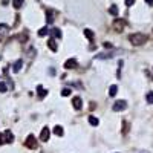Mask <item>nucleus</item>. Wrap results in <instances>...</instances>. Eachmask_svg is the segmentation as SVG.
I'll list each match as a JSON object with an SVG mask.
<instances>
[{
	"mask_svg": "<svg viewBox=\"0 0 153 153\" xmlns=\"http://www.w3.org/2000/svg\"><path fill=\"white\" fill-rule=\"evenodd\" d=\"M49 135H51V130H49V127L46 126V127H43V130H41V133H40V139H41L43 142H46V141L49 139Z\"/></svg>",
	"mask_w": 153,
	"mask_h": 153,
	"instance_id": "20e7f679",
	"label": "nucleus"
},
{
	"mask_svg": "<svg viewBox=\"0 0 153 153\" xmlns=\"http://www.w3.org/2000/svg\"><path fill=\"white\" fill-rule=\"evenodd\" d=\"M133 3H135V0H126V5H127V6H132Z\"/></svg>",
	"mask_w": 153,
	"mask_h": 153,
	"instance_id": "a878e982",
	"label": "nucleus"
},
{
	"mask_svg": "<svg viewBox=\"0 0 153 153\" xmlns=\"http://www.w3.org/2000/svg\"><path fill=\"white\" fill-rule=\"evenodd\" d=\"M49 34H51V37L52 38H61V31L58 29V28H52L51 31H49Z\"/></svg>",
	"mask_w": 153,
	"mask_h": 153,
	"instance_id": "6e6552de",
	"label": "nucleus"
},
{
	"mask_svg": "<svg viewBox=\"0 0 153 153\" xmlns=\"http://www.w3.org/2000/svg\"><path fill=\"white\" fill-rule=\"evenodd\" d=\"M64 68L66 69H75L77 68V60H75V58H69L68 61L64 63Z\"/></svg>",
	"mask_w": 153,
	"mask_h": 153,
	"instance_id": "0eeeda50",
	"label": "nucleus"
},
{
	"mask_svg": "<svg viewBox=\"0 0 153 153\" xmlns=\"http://www.w3.org/2000/svg\"><path fill=\"white\" fill-rule=\"evenodd\" d=\"M48 46L51 48L52 52H57V43H55V38H49V41H48Z\"/></svg>",
	"mask_w": 153,
	"mask_h": 153,
	"instance_id": "9d476101",
	"label": "nucleus"
},
{
	"mask_svg": "<svg viewBox=\"0 0 153 153\" xmlns=\"http://www.w3.org/2000/svg\"><path fill=\"white\" fill-rule=\"evenodd\" d=\"M129 41L132 45H135V46H141V45H144L147 41V37L144 34H132L129 37Z\"/></svg>",
	"mask_w": 153,
	"mask_h": 153,
	"instance_id": "f257e3e1",
	"label": "nucleus"
},
{
	"mask_svg": "<svg viewBox=\"0 0 153 153\" xmlns=\"http://www.w3.org/2000/svg\"><path fill=\"white\" fill-rule=\"evenodd\" d=\"M61 95H63V97H69V95H70V89L64 87V89L61 90Z\"/></svg>",
	"mask_w": 153,
	"mask_h": 153,
	"instance_id": "b1692460",
	"label": "nucleus"
},
{
	"mask_svg": "<svg viewBox=\"0 0 153 153\" xmlns=\"http://www.w3.org/2000/svg\"><path fill=\"white\" fill-rule=\"evenodd\" d=\"M37 93H38V98H45L48 95V90H45L41 86H37Z\"/></svg>",
	"mask_w": 153,
	"mask_h": 153,
	"instance_id": "1a4fd4ad",
	"label": "nucleus"
},
{
	"mask_svg": "<svg viewBox=\"0 0 153 153\" xmlns=\"http://www.w3.org/2000/svg\"><path fill=\"white\" fill-rule=\"evenodd\" d=\"M145 2H147V3H149L150 6H153V0H145Z\"/></svg>",
	"mask_w": 153,
	"mask_h": 153,
	"instance_id": "bb28decb",
	"label": "nucleus"
},
{
	"mask_svg": "<svg viewBox=\"0 0 153 153\" xmlns=\"http://www.w3.org/2000/svg\"><path fill=\"white\" fill-rule=\"evenodd\" d=\"M72 106L75 107V110H81V107H83V100H81L80 97H75V98L72 100Z\"/></svg>",
	"mask_w": 153,
	"mask_h": 153,
	"instance_id": "39448f33",
	"label": "nucleus"
},
{
	"mask_svg": "<svg viewBox=\"0 0 153 153\" xmlns=\"http://www.w3.org/2000/svg\"><path fill=\"white\" fill-rule=\"evenodd\" d=\"M89 122H90V126L97 127V126L100 124V119H98V118H95V116H89Z\"/></svg>",
	"mask_w": 153,
	"mask_h": 153,
	"instance_id": "4468645a",
	"label": "nucleus"
},
{
	"mask_svg": "<svg viewBox=\"0 0 153 153\" xmlns=\"http://www.w3.org/2000/svg\"><path fill=\"white\" fill-rule=\"evenodd\" d=\"M116 92H118V86H110V89H109V95L110 97H115L116 95Z\"/></svg>",
	"mask_w": 153,
	"mask_h": 153,
	"instance_id": "2eb2a0df",
	"label": "nucleus"
},
{
	"mask_svg": "<svg viewBox=\"0 0 153 153\" xmlns=\"http://www.w3.org/2000/svg\"><path fill=\"white\" fill-rule=\"evenodd\" d=\"M54 133H55L57 136H61L63 133H64V130H63L61 126H55V127H54Z\"/></svg>",
	"mask_w": 153,
	"mask_h": 153,
	"instance_id": "9b49d317",
	"label": "nucleus"
},
{
	"mask_svg": "<svg viewBox=\"0 0 153 153\" xmlns=\"http://www.w3.org/2000/svg\"><path fill=\"white\" fill-rule=\"evenodd\" d=\"M84 35H86V38H87V40H90V41L93 40V32H92L90 29H84Z\"/></svg>",
	"mask_w": 153,
	"mask_h": 153,
	"instance_id": "dca6fc26",
	"label": "nucleus"
},
{
	"mask_svg": "<svg viewBox=\"0 0 153 153\" xmlns=\"http://www.w3.org/2000/svg\"><path fill=\"white\" fill-rule=\"evenodd\" d=\"M25 145L28 147V149H31V150H34L37 149V141H35V136L34 135H29L26 138V141H25Z\"/></svg>",
	"mask_w": 153,
	"mask_h": 153,
	"instance_id": "f03ea898",
	"label": "nucleus"
},
{
	"mask_svg": "<svg viewBox=\"0 0 153 153\" xmlns=\"http://www.w3.org/2000/svg\"><path fill=\"white\" fill-rule=\"evenodd\" d=\"M109 12H110L112 16H118V6H116V5H112L110 9H109Z\"/></svg>",
	"mask_w": 153,
	"mask_h": 153,
	"instance_id": "a211bd4d",
	"label": "nucleus"
},
{
	"mask_svg": "<svg viewBox=\"0 0 153 153\" xmlns=\"http://www.w3.org/2000/svg\"><path fill=\"white\" fill-rule=\"evenodd\" d=\"M8 31H9V26L5 25V23H0V34H5V32H8Z\"/></svg>",
	"mask_w": 153,
	"mask_h": 153,
	"instance_id": "aec40b11",
	"label": "nucleus"
},
{
	"mask_svg": "<svg viewBox=\"0 0 153 153\" xmlns=\"http://www.w3.org/2000/svg\"><path fill=\"white\" fill-rule=\"evenodd\" d=\"M5 141L6 142H12L14 141V136H12V133L8 130V132H5Z\"/></svg>",
	"mask_w": 153,
	"mask_h": 153,
	"instance_id": "ddd939ff",
	"label": "nucleus"
},
{
	"mask_svg": "<svg viewBox=\"0 0 153 153\" xmlns=\"http://www.w3.org/2000/svg\"><path fill=\"white\" fill-rule=\"evenodd\" d=\"M8 90V86H6V83H0V92L3 93V92H6Z\"/></svg>",
	"mask_w": 153,
	"mask_h": 153,
	"instance_id": "393cba45",
	"label": "nucleus"
},
{
	"mask_svg": "<svg viewBox=\"0 0 153 153\" xmlns=\"http://www.w3.org/2000/svg\"><path fill=\"white\" fill-rule=\"evenodd\" d=\"M127 107V103L124 101V100H118V101L113 104V110L115 112H121V110H124Z\"/></svg>",
	"mask_w": 153,
	"mask_h": 153,
	"instance_id": "7ed1b4c3",
	"label": "nucleus"
},
{
	"mask_svg": "<svg viewBox=\"0 0 153 153\" xmlns=\"http://www.w3.org/2000/svg\"><path fill=\"white\" fill-rule=\"evenodd\" d=\"M12 5H14V8H16V9H18V8H21L23 0H14V2H12Z\"/></svg>",
	"mask_w": 153,
	"mask_h": 153,
	"instance_id": "4be33fe9",
	"label": "nucleus"
},
{
	"mask_svg": "<svg viewBox=\"0 0 153 153\" xmlns=\"http://www.w3.org/2000/svg\"><path fill=\"white\" fill-rule=\"evenodd\" d=\"M145 100H147V103H149V104H153V92H149V93H147Z\"/></svg>",
	"mask_w": 153,
	"mask_h": 153,
	"instance_id": "5701e85b",
	"label": "nucleus"
},
{
	"mask_svg": "<svg viewBox=\"0 0 153 153\" xmlns=\"http://www.w3.org/2000/svg\"><path fill=\"white\" fill-rule=\"evenodd\" d=\"M48 34H49V28H46V26L38 31V35H40V37H45V35H48Z\"/></svg>",
	"mask_w": 153,
	"mask_h": 153,
	"instance_id": "6ab92c4d",
	"label": "nucleus"
},
{
	"mask_svg": "<svg viewBox=\"0 0 153 153\" xmlns=\"http://www.w3.org/2000/svg\"><path fill=\"white\" fill-rule=\"evenodd\" d=\"M21 66H23V60H17V61L14 63V72H20Z\"/></svg>",
	"mask_w": 153,
	"mask_h": 153,
	"instance_id": "f8f14e48",
	"label": "nucleus"
},
{
	"mask_svg": "<svg viewBox=\"0 0 153 153\" xmlns=\"http://www.w3.org/2000/svg\"><path fill=\"white\" fill-rule=\"evenodd\" d=\"M124 25H126V21H124V20H121V18H116V20L113 21V26H115V29H116V31L124 29Z\"/></svg>",
	"mask_w": 153,
	"mask_h": 153,
	"instance_id": "423d86ee",
	"label": "nucleus"
},
{
	"mask_svg": "<svg viewBox=\"0 0 153 153\" xmlns=\"http://www.w3.org/2000/svg\"><path fill=\"white\" fill-rule=\"evenodd\" d=\"M113 55V52H106V54H98V58L100 60H104V58H110Z\"/></svg>",
	"mask_w": 153,
	"mask_h": 153,
	"instance_id": "f3484780",
	"label": "nucleus"
},
{
	"mask_svg": "<svg viewBox=\"0 0 153 153\" xmlns=\"http://www.w3.org/2000/svg\"><path fill=\"white\" fill-rule=\"evenodd\" d=\"M46 21H48L49 25H51L52 21H54V16H52V12H49V11L46 12Z\"/></svg>",
	"mask_w": 153,
	"mask_h": 153,
	"instance_id": "412c9836",
	"label": "nucleus"
}]
</instances>
